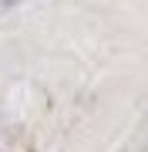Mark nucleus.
Returning a JSON list of instances; mask_svg holds the SVG:
<instances>
[]
</instances>
